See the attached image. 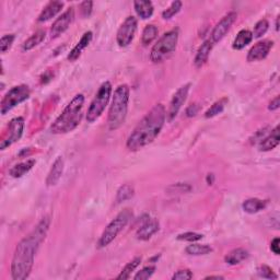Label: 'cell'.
<instances>
[{"instance_id": "1", "label": "cell", "mask_w": 280, "mask_h": 280, "mask_svg": "<svg viewBox=\"0 0 280 280\" xmlns=\"http://www.w3.org/2000/svg\"><path fill=\"white\" fill-rule=\"evenodd\" d=\"M51 219L44 217L34 230L17 245L11 261V277L13 280H24L32 272L36 252L46 239Z\"/></svg>"}, {"instance_id": "2", "label": "cell", "mask_w": 280, "mask_h": 280, "mask_svg": "<svg viewBox=\"0 0 280 280\" xmlns=\"http://www.w3.org/2000/svg\"><path fill=\"white\" fill-rule=\"evenodd\" d=\"M166 120V111L163 104H156L129 135L126 142L128 150L138 151L153 142L163 128Z\"/></svg>"}, {"instance_id": "3", "label": "cell", "mask_w": 280, "mask_h": 280, "mask_svg": "<svg viewBox=\"0 0 280 280\" xmlns=\"http://www.w3.org/2000/svg\"><path fill=\"white\" fill-rule=\"evenodd\" d=\"M84 105L83 94H77L67 105L61 114L57 117L51 126L52 134L61 135L70 133L78 127L82 120V110Z\"/></svg>"}, {"instance_id": "4", "label": "cell", "mask_w": 280, "mask_h": 280, "mask_svg": "<svg viewBox=\"0 0 280 280\" xmlns=\"http://www.w3.org/2000/svg\"><path fill=\"white\" fill-rule=\"evenodd\" d=\"M129 88L127 84H120L116 88L113 96L112 104L108 111L107 124L111 130L120 128L125 123L128 111Z\"/></svg>"}, {"instance_id": "5", "label": "cell", "mask_w": 280, "mask_h": 280, "mask_svg": "<svg viewBox=\"0 0 280 280\" xmlns=\"http://www.w3.org/2000/svg\"><path fill=\"white\" fill-rule=\"evenodd\" d=\"M179 42V30L174 29L164 33L155 44L150 52V60L155 64L164 61L175 52Z\"/></svg>"}, {"instance_id": "6", "label": "cell", "mask_w": 280, "mask_h": 280, "mask_svg": "<svg viewBox=\"0 0 280 280\" xmlns=\"http://www.w3.org/2000/svg\"><path fill=\"white\" fill-rule=\"evenodd\" d=\"M132 218L133 212L129 209H125L120 212V214L111 221V223L107 225L104 231H103L100 240L98 242V247L103 248L110 245L111 243L115 240L116 237L123 231V229L128 224Z\"/></svg>"}, {"instance_id": "7", "label": "cell", "mask_w": 280, "mask_h": 280, "mask_svg": "<svg viewBox=\"0 0 280 280\" xmlns=\"http://www.w3.org/2000/svg\"><path fill=\"white\" fill-rule=\"evenodd\" d=\"M112 94V84L108 81H105L101 84L98 93L94 97L93 101L90 104V107L87 113V120L88 123H94L99 120L105 111V108L108 104V101L111 99Z\"/></svg>"}, {"instance_id": "8", "label": "cell", "mask_w": 280, "mask_h": 280, "mask_svg": "<svg viewBox=\"0 0 280 280\" xmlns=\"http://www.w3.org/2000/svg\"><path fill=\"white\" fill-rule=\"evenodd\" d=\"M30 88L25 84H20L17 85V87L11 88L4 94V97L1 100V114L6 115L13 107H16L17 105H19L20 103L28 100L30 98Z\"/></svg>"}, {"instance_id": "9", "label": "cell", "mask_w": 280, "mask_h": 280, "mask_svg": "<svg viewBox=\"0 0 280 280\" xmlns=\"http://www.w3.org/2000/svg\"><path fill=\"white\" fill-rule=\"evenodd\" d=\"M137 31V19L133 16L127 17L123 22V24L120 26L116 34L117 44L120 47H126L129 44H132Z\"/></svg>"}, {"instance_id": "10", "label": "cell", "mask_w": 280, "mask_h": 280, "mask_svg": "<svg viewBox=\"0 0 280 280\" xmlns=\"http://www.w3.org/2000/svg\"><path fill=\"white\" fill-rule=\"evenodd\" d=\"M24 129V120L22 117H16L10 120L8 126V132L0 142V149L4 150V149L10 147L17 141L21 139L22 135H23Z\"/></svg>"}, {"instance_id": "11", "label": "cell", "mask_w": 280, "mask_h": 280, "mask_svg": "<svg viewBox=\"0 0 280 280\" xmlns=\"http://www.w3.org/2000/svg\"><path fill=\"white\" fill-rule=\"evenodd\" d=\"M237 19H238V13L234 11H231L229 12L228 15H225L222 19L215 25L214 30H212L210 36L211 42L214 44L220 42V40L227 35V33L230 31V29H231V26L233 25L234 22L237 21Z\"/></svg>"}, {"instance_id": "12", "label": "cell", "mask_w": 280, "mask_h": 280, "mask_svg": "<svg viewBox=\"0 0 280 280\" xmlns=\"http://www.w3.org/2000/svg\"><path fill=\"white\" fill-rule=\"evenodd\" d=\"M189 88H191V83L184 84L180 88H179L178 91L174 93L172 100L170 102L169 111L166 113V117H168L169 121H172L176 117V115L179 114L180 110L182 108L185 101H186Z\"/></svg>"}, {"instance_id": "13", "label": "cell", "mask_w": 280, "mask_h": 280, "mask_svg": "<svg viewBox=\"0 0 280 280\" xmlns=\"http://www.w3.org/2000/svg\"><path fill=\"white\" fill-rule=\"evenodd\" d=\"M74 18H75V10L74 8L70 7L67 9L60 17H58L55 22L53 23L51 29V38L56 39L64 32H66L70 24L72 23V21H74Z\"/></svg>"}, {"instance_id": "14", "label": "cell", "mask_w": 280, "mask_h": 280, "mask_svg": "<svg viewBox=\"0 0 280 280\" xmlns=\"http://www.w3.org/2000/svg\"><path fill=\"white\" fill-rule=\"evenodd\" d=\"M274 46V42L269 40H260V42L256 43L254 46H253L247 54V61L253 62V61H259L263 60L266 57L268 56V54L270 52V49Z\"/></svg>"}, {"instance_id": "15", "label": "cell", "mask_w": 280, "mask_h": 280, "mask_svg": "<svg viewBox=\"0 0 280 280\" xmlns=\"http://www.w3.org/2000/svg\"><path fill=\"white\" fill-rule=\"evenodd\" d=\"M160 225L158 220L156 219H147L144 222L140 225L136 232V238L140 241H147L151 239L153 234L159 231Z\"/></svg>"}, {"instance_id": "16", "label": "cell", "mask_w": 280, "mask_h": 280, "mask_svg": "<svg viewBox=\"0 0 280 280\" xmlns=\"http://www.w3.org/2000/svg\"><path fill=\"white\" fill-rule=\"evenodd\" d=\"M64 169H65L64 159H62L61 157H58L57 159L54 161L51 171H49V173L47 175L46 179L47 186H55V185L60 182L62 173H64Z\"/></svg>"}, {"instance_id": "17", "label": "cell", "mask_w": 280, "mask_h": 280, "mask_svg": "<svg viewBox=\"0 0 280 280\" xmlns=\"http://www.w3.org/2000/svg\"><path fill=\"white\" fill-rule=\"evenodd\" d=\"M280 142V133L279 126H276L272 132L260 140L259 148L260 151H270L276 148Z\"/></svg>"}, {"instance_id": "18", "label": "cell", "mask_w": 280, "mask_h": 280, "mask_svg": "<svg viewBox=\"0 0 280 280\" xmlns=\"http://www.w3.org/2000/svg\"><path fill=\"white\" fill-rule=\"evenodd\" d=\"M93 39V33L91 31H88V32H85L81 40L78 42V44L76 45V46L72 48V51L69 53L68 55V60L69 61H76L78 58L81 56V54L84 51L85 48L89 46V44L91 43V40Z\"/></svg>"}, {"instance_id": "19", "label": "cell", "mask_w": 280, "mask_h": 280, "mask_svg": "<svg viewBox=\"0 0 280 280\" xmlns=\"http://www.w3.org/2000/svg\"><path fill=\"white\" fill-rule=\"evenodd\" d=\"M212 46H214V43H212L210 40H205V42L200 45V47L198 48L196 53L195 60H194V65H195L196 68H201V67L208 61L209 55L212 51Z\"/></svg>"}, {"instance_id": "20", "label": "cell", "mask_w": 280, "mask_h": 280, "mask_svg": "<svg viewBox=\"0 0 280 280\" xmlns=\"http://www.w3.org/2000/svg\"><path fill=\"white\" fill-rule=\"evenodd\" d=\"M62 7H64V2L62 1H51L46 4V7L43 9L39 16V22H46L48 20L53 19L54 17L57 16L58 13L61 11Z\"/></svg>"}, {"instance_id": "21", "label": "cell", "mask_w": 280, "mask_h": 280, "mask_svg": "<svg viewBox=\"0 0 280 280\" xmlns=\"http://www.w3.org/2000/svg\"><path fill=\"white\" fill-rule=\"evenodd\" d=\"M248 256H250V254L244 248H236V250H232L225 255L224 261L229 265H238L247 260Z\"/></svg>"}, {"instance_id": "22", "label": "cell", "mask_w": 280, "mask_h": 280, "mask_svg": "<svg viewBox=\"0 0 280 280\" xmlns=\"http://www.w3.org/2000/svg\"><path fill=\"white\" fill-rule=\"evenodd\" d=\"M35 163H36V161L34 159L22 162V163H19L15 166H12L10 171H9V174H10L12 178H15V179L22 178V176L25 175L26 173L30 172V171L33 169V166L35 165Z\"/></svg>"}, {"instance_id": "23", "label": "cell", "mask_w": 280, "mask_h": 280, "mask_svg": "<svg viewBox=\"0 0 280 280\" xmlns=\"http://www.w3.org/2000/svg\"><path fill=\"white\" fill-rule=\"evenodd\" d=\"M266 205H267V201L259 200V198H250V200H246L243 202L242 208L247 214L254 215L260 212V210H263L266 208Z\"/></svg>"}, {"instance_id": "24", "label": "cell", "mask_w": 280, "mask_h": 280, "mask_svg": "<svg viewBox=\"0 0 280 280\" xmlns=\"http://www.w3.org/2000/svg\"><path fill=\"white\" fill-rule=\"evenodd\" d=\"M134 7L138 17L141 18L142 20L149 19L153 15V4L151 1H142V0L135 1Z\"/></svg>"}, {"instance_id": "25", "label": "cell", "mask_w": 280, "mask_h": 280, "mask_svg": "<svg viewBox=\"0 0 280 280\" xmlns=\"http://www.w3.org/2000/svg\"><path fill=\"white\" fill-rule=\"evenodd\" d=\"M253 40V34L251 31L248 30H242L238 33L237 38L233 40V48L237 49V51H241V49L247 46Z\"/></svg>"}, {"instance_id": "26", "label": "cell", "mask_w": 280, "mask_h": 280, "mask_svg": "<svg viewBox=\"0 0 280 280\" xmlns=\"http://www.w3.org/2000/svg\"><path fill=\"white\" fill-rule=\"evenodd\" d=\"M45 36H46V33H45V31L40 30L36 32L35 34H33L32 36L29 40H26L24 44H23V51H31V49H33L34 47L38 46L40 43L43 42L45 40Z\"/></svg>"}, {"instance_id": "27", "label": "cell", "mask_w": 280, "mask_h": 280, "mask_svg": "<svg viewBox=\"0 0 280 280\" xmlns=\"http://www.w3.org/2000/svg\"><path fill=\"white\" fill-rule=\"evenodd\" d=\"M158 32H159V31H158V28L155 24L146 25V28H144L142 31L141 43L144 45V46L151 44L158 36Z\"/></svg>"}, {"instance_id": "28", "label": "cell", "mask_w": 280, "mask_h": 280, "mask_svg": "<svg viewBox=\"0 0 280 280\" xmlns=\"http://www.w3.org/2000/svg\"><path fill=\"white\" fill-rule=\"evenodd\" d=\"M185 252L186 254L193 256L207 255L212 252V247L208 244H191L185 248Z\"/></svg>"}, {"instance_id": "29", "label": "cell", "mask_w": 280, "mask_h": 280, "mask_svg": "<svg viewBox=\"0 0 280 280\" xmlns=\"http://www.w3.org/2000/svg\"><path fill=\"white\" fill-rule=\"evenodd\" d=\"M140 263H141V257H136V259H134L132 261H129L123 268V270H121L119 276H117V279H129L132 277V274L135 272V269L140 265Z\"/></svg>"}, {"instance_id": "30", "label": "cell", "mask_w": 280, "mask_h": 280, "mask_svg": "<svg viewBox=\"0 0 280 280\" xmlns=\"http://www.w3.org/2000/svg\"><path fill=\"white\" fill-rule=\"evenodd\" d=\"M134 193L135 191L132 185L125 184L120 186L116 194V204H120V202L130 200L134 196Z\"/></svg>"}, {"instance_id": "31", "label": "cell", "mask_w": 280, "mask_h": 280, "mask_svg": "<svg viewBox=\"0 0 280 280\" xmlns=\"http://www.w3.org/2000/svg\"><path fill=\"white\" fill-rule=\"evenodd\" d=\"M227 102H228V99H221V100L219 101H217L215 102L214 104H212L208 110L206 111L205 113V117L206 119H212V117H215L217 115H219L221 114V113L223 112L224 110V107H225V104H227Z\"/></svg>"}, {"instance_id": "32", "label": "cell", "mask_w": 280, "mask_h": 280, "mask_svg": "<svg viewBox=\"0 0 280 280\" xmlns=\"http://www.w3.org/2000/svg\"><path fill=\"white\" fill-rule=\"evenodd\" d=\"M183 3L182 1H179V0H176V1H173L171 3V6L162 12V18L165 20H169L171 18H173L175 15H178V13L180 11V9H182Z\"/></svg>"}, {"instance_id": "33", "label": "cell", "mask_w": 280, "mask_h": 280, "mask_svg": "<svg viewBox=\"0 0 280 280\" xmlns=\"http://www.w3.org/2000/svg\"><path fill=\"white\" fill-rule=\"evenodd\" d=\"M269 28V23L268 21L266 19H261L254 26V31H253V38H256V39H260L263 36L266 32H267V30Z\"/></svg>"}, {"instance_id": "34", "label": "cell", "mask_w": 280, "mask_h": 280, "mask_svg": "<svg viewBox=\"0 0 280 280\" xmlns=\"http://www.w3.org/2000/svg\"><path fill=\"white\" fill-rule=\"evenodd\" d=\"M257 274L259 276L265 279H278V276L274 273V270L269 267L267 265H260L259 268H257Z\"/></svg>"}, {"instance_id": "35", "label": "cell", "mask_w": 280, "mask_h": 280, "mask_svg": "<svg viewBox=\"0 0 280 280\" xmlns=\"http://www.w3.org/2000/svg\"><path fill=\"white\" fill-rule=\"evenodd\" d=\"M15 34H8L2 36L1 40H0V51H1L2 54L11 48L13 42H15Z\"/></svg>"}, {"instance_id": "36", "label": "cell", "mask_w": 280, "mask_h": 280, "mask_svg": "<svg viewBox=\"0 0 280 280\" xmlns=\"http://www.w3.org/2000/svg\"><path fill=\"white\" fill-rule=\"evenodd\" d=\"M156 272L155 266H147V267H143L140 272H138L135 275L134 279L135 280H146L150 278L153 274Z\"/></svg>"}, {"instance_id": "37", "label": "cell", "mask_w": 280, "mask_h": 280, "mask_svg": "<svg viewBox=\"0 0 280 280\" xmlns=\"http://www.w3.org/2000/svg\"><path fill=\"white\" fill-rule=\"evenodd\" d=\"M202 239V234L196 233V232H185L182 234H179L178 240L179 241H186V242H196Z\"/></svg>"}, {"instance_id": "38", "label": "cell", "mask_w": 280, "mask_h": 280, "mask_svg": "<svg viewBox=\"0 0 280 280\" xmlns=\"http://www.w3.org/2000/svg\"><path fill=\"white\" fill-rule=\"evenodd\" d=\"M193 278V273L189 269H182L176 272L173 276L172 280H189Z\"/></svg>"}, {"instance_id": "39", "label": "cell", "mask_w": 280, "mask_h": 280, "mask_svg": "<svg viewBox=\"0 0 280 280\" xmlns=\"http://www.w3.org/2000/svg\"><path fill=\"white\" fill-rule=\"evenodd\" d=\"M92 6L93 2L92 1H83L80 3V10H81V15L84 18L90 17L92 12Z\"/></svg>"}, {"instance_id": "40", "label": "cell", "mask_w": 280, "mask_h": 280, "mask_svg": "<svg viewBox=\"0 0 280 280\" xmlns=\"http://www.w3.org/2000/svg\"><path fill=\"white\" fill-rule=\"evenodd\" d=\"M279 244H280L279 238H275L272 241V243H270V250H272V252H274V254L279 255V253H280Z\"/></svg>"}, {"instance_id": "41", "label": "cell", "mask_w": 280, "mask_h": 280, "mask_svg": "<svg viewBox=\"0 0 280 280\" xmlns=\"http://www.w3.org/2000/svg\"><path fill=\"white\" fill-rule=\"evenodd\" d=\"M198 111H200V106H198V104H192L187 107L186 115L188 117H193L197 114Z\"/></svg>"}, {"instance_id": "42", "label": "cell", "mask_w": 280, "mask_h": 280, "mask_svg": "<svg viewBox=\"0 0 280 280\" xmlns=\"http://www.w3.org/2000/svg\"><path fill=\"white\" fill-rule=\"evenodd\" d=\"M280 107V98L276 97L274 100L270 101L269 105H268V110L269 111H276Z\"/></svg>"}, {"instance_id": "43", "label": "cell", "mask_w": 280, "mask_h": 280, "mask_svg": "<svg viewBox=\"0 0 280 280\" xmlns=\"http://www.w3.org/2000/svg\"><path fill=\"white\" fill-rule=\"evenodd\" d=\"M205 279H223V277L222 276H208Z\"/></svg>"}, {"instance_id": "44", "label": "cell", "mask_w": 280, "mask_h": 280, "mask_svg": "<svg viewBox=\"0 0 280 280\" xmlns=\"http://www.w3.org/2000/svg\"><path fill=\"white\" fill-rule=\"evenodd\" d=\"M276 31H279V17H277L276 20Z\"/></svg>"}]
</instances>
